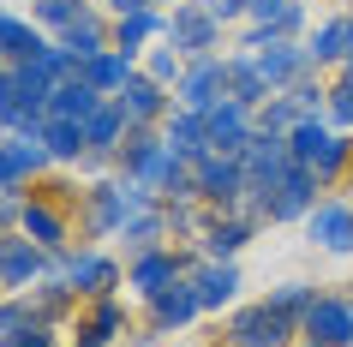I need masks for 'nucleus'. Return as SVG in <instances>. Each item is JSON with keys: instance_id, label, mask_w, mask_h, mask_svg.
Returning <instances> with one entry per match:
<instances>
[{"instance_id": "obj_1", "label": "nucleus", "mask_w": 353, "mask_h": 347, "mask_svg": "<svg viewBox=\"0 0 353 347\" xmlns=\"http://www.w3.org/2000/svg\"><path fill=\"white\" fill-rule=\"evenodd\" d=\"M240 168H245V192L258 198V210L270 216V192L281 186V174L294 168V150H288V132H252L240 150Z\"/></svg>"}, {"instance_id": "obj_2", "label": "nucleus", "mask_w": 353, "mask_h": 347, "mask_svg": "<svg viewBox=\"0 0 353 347\" xmlns=\"http://www.w3.org/2000/svg\"><path fill=\"white\" fill-rule=\"evenodd\" d=\"M288 150H294L299 168H312L317 180H335V174L353 162V144H347V138H335L323 120H299V126L288 132Z\"/></svg>"}, {"instance_id": "obj_3", "label": "nucleus", "mask_w": 353, "mask_h": 347, "mask_svg": "<svg viewBox=\"0 0 353 347\" xmlns=\"http://www.w3.org/2000/svg\"><path fill=\"white\" fill-rule=\"evenodd\" d=\"M150 210V186H138V180H120V186H96L90 192V234H120L132 216H144Z\"/></svg>"}, {"instance_id": "obj_4", "label": "nucleus", "mask_w": 353, "mask_h": 347, "mask_svg": "<svg viewBox=\"0 0 353 347\" xmlns=\"http://www.w3.org/2000/svg\"><path fill=\"white\" fill-rule=\"evenodd\" d=\"M192 180H198V198L222 204V210L245 198V168H240V156H228V150L198 156V162H192Z\"/></svg>"}, {"instance_id": "obj_5", "label": "nucleus", "mask_w": 353, "mask_h": 347, "mask_svg": "<svg viewBox=\"0 0 353 347\" xmlns=\"http://www.w3.org/2000/svg\"><path fill=\"white\" fill-rule=\"evenodd\" d=\"M299 329L323 347H353V299L341 293H317L312 306L299 311Z\"/></svg>"}, {"instance_id": "obj_6", "label": "nucleus", "mask_w": 353, "mask_h": 347, "mask_svg": "<svg viewBox=\"0 0 353 347\" xmlns=\"http://www.w3.org/2000/svg\"><path fill=\"white\" fill-rule=\"evenodd\" d=\"M299 317H281L270 299L263 306H245L234 324H228V335H234V347H288V335H294Z\"/></svg>"}, {"instance_id": "obj_7", "label": "nucleus", "mask_w": 353, "mask_h": 347, "mask_svg": "<svg viewBox=\"0 0 353 347\" xmlns=\"http://www.w3.org/2000/svg\"><path fill=\"white\" fill-rule=\"evenodd\" d=\"M222 90H228V60H216V54H198V66H192V72L180 78V108H192V114H210L216 102H222Z\"/></svg>"}, {"instance_id": "obj_8", "label": "nucleus", "mask_w": 353, "mask_h": 347, "mask_svg": "<svg viewBox=\"0 0 353 347\" xmlns=\"http://www.w3.org/2000/svg\"><path fill=\"white\" fill-rule=\"evenodd\" d=\"M312 204H317V174L294 162L288 174H281V186L270 192V221H294V216H312Z\"/></svg>"}, {"instance_id": "obj_9", "label": "nucleus", "mask_w": 353, "mask_h": 347, "mask_svg": "<svg viewBox=\"0 0 353 347\" xmlns=\"http://www.w3.org/2000/svg\"><path fill=\"white\" fill-rule=\"evenodd\" d=\"M204 126H210V150L240 156L245 138H252V108H245V102H234V96H222V102L204 114Z\"/></svg>"}, {"instance_id": "obj_10", "label": "nucleus", "mask_w": 353, "mask_h": 347, "mask_svg": "<svg viewBox=\"0 0 353 347\" xmlns=\"http://www.w3.org/2000/svg\"><path fill=\"white\" fill-rule=\"evenodd\" d=\"M252 66L263 72V84H270V90H281V84H294V78L312 72V48H294V42L276 37L270 48H258V54H252Z\"/></svg>"}, {"instance_id": "obj_11", "label": "nucleus", "mask_w": 353, "mask_h": 347, "mask_svg": "<svg viewBox=\"0 0 353 347\" xmlns=\"http://www.w3.org/2000/svg\"><path fill=\"white\" fill-rule=\"evenodd\" d=\"M102 102H108V96L96 90L84 72H72V78H60V84H54V96H48V114H54V120H90Z\"/></svg>"}, {"instance_id": "obj_12", "label": "nucleus", "mask_w": 353, "mask_h": 347, "mask_svg": "<svg viewBox=\"0 0 353 347\" xmlns=\"http://www.w3.org/2000/svg\"><path fill=\"white\" fill-rule=\"evenodd\" d=\"M305 228L323 252H353V204H312Z\"/></svg>"}, {"instance_id": "obj_13", "label": "nucleus", "mask_w": 353, "mask_h": 347, "mask_svg": "<svg viewBox=\"0 0 353 347\" xmlns=\"http://www.w3.org/2000/svg\"><path fill=\"white\" fill-rule=\"evenodd\" d=\"M42 257H48V252H42V246H37V239H0V281H6V288H30V281H37V275H42Z\"/></svg>"}, {"instance_id": "obj_14", "label": "nucleus", "mask_w": 353, "mask_h": 347, "mask_svg": "<svg viewBox=\"0 0 353 347\" xmlns=\"http://www.w3.org/2000/svg\"><path fill=\"white\" fill-rule=\"evenodd\" d=\"M168 42L186 48V54H204V48H216V19H210L204 6H180L168 19Z\"/></svg>"}, {"instance_id": "obj_15", "label": "nucleus", "mask_w": 353, "mask_h": 347, "mask_svg": "<svg viewBox=\"0 0 353 347\" xmlns=\"http://www.w3.org/2000/svg\"><path fill=\"white\" fill-rule=\"evenodd\" d=\"M120 281V270H114L102 252H84V257H72L66 264V288L72 293H90V299H108V288Z\"/></svg>"}, {"instance_id": "obj_16", "label": "nucleus", "mask_w": 353, "mask_h": 347, "mask_svg": "<svg viewBox=\"0 0 353 347\" xmlns=\"http://www.w3.org/2000/svg\"><path fill=\"white\" fill-rule=\"evenodd\" d=\"M150 306H156V329H180V324H192V317L204 311L192 281H168L162 293H150Z\"/></svg>"}, {"instance_id": "obj_17", "label": "nucleus", "mask_w": 353, "mask_h": 347, "mask_svg": "<svg viewBox=\"0 0 353 347\" xmlns=\"http://www.w3.org/2000/svg\"><path fill=\"white\" fill-rule=\"evenodd\" d=\"M114 102L126 108V120H132V126H150V120H156V114L168 108L162 84H156V78H138V72L126 78V90H114Z\"/></svg>"}, {"instance_id": "obj_18", "label": "nucleus", "mask_w": 353, "mask_h": 347, "mask_svg": "<svg viewBox=\"0 0 353 347\" xmlns=\"http://www.w3.org/2000/svg\"><path fill=\"white\" fill-rule=\"evenodd\" d=\"M192 288H198V306H204V311H222L228 299L240 293V270H234V264H216V257H210L204 270L192 275Z\"/></svg>"}, {"instance_id": "obj_19", "label": "nucleus", "mask_w": 353, "mask_h": 347, "mask_svg": "<svg viewBox=\"0 0 353 347\" xmlns=\"http://www.w3.org/2000/svg\"><path fill=\"white\" fill-rule=\"evenodd\" d=\"M126 132H132V120H126V108H120L114 96L90 114V120H84V138H90V150H108V156L120 150V138H126Z\"/></svg>"}, {"instance_id": "obj_20", "label": "nucleus", "mask_w": 353, "mask_h": 347, "mask_svg": "<svg viewBox=\"0 0 353 347\" xmlns=\"http://www.w3.org/2000/svg\"><path fill=\"white\" fill-rule=\"evenodd\" d=\"M312 66H341L353 54V19H330L323 30H312Z\"/></svg>"}, {"instance_id": "obj_21", "label": "nucleus", "mask_w": 353, "mask_h": 347, "mask_svg": "<svg viewBox=\"0 0 353 347\" xmlns=\"http://www.w3.org/2000/svg\"><path fill=\"white\" fill-rule=\"evenodd\" d=\"M48 42L30 30L24 19H12V12H0V60H12V66H30V60L42 54Z\"/></svg>"}, {"instance_id": "obj_22", "label": "nucleus", "mask_w": 353, "mask_h": 347, "mask_svg": "<svg viewBox=\"0 0 353 347\" xmlns=\"http://www.w3.org/2000/svg\"><path fill=\"white\" fill-rule=\"evenodd\" d=\"M60 48L72 54V66H84V60H96L102 48H108V30H102V19H96V12H84L78 24H66V30H60Z\"/></svg>"}, {"instance_id": "obj_23", "label": "nucleus", "mask_w": 353, "mask_h": 347, "mask_svg": "<svg viewBox=\"0 0 353 347\" xmlns=\"http://www.w3.org/2000/svg\"><path fill=\"white\" fill-rule=\"evenodd\" d=\"M168 144L180 150L186 162H198V156H210V126H204V114L180 108L174 120H168Z\"/></svg>"}, {"instance_id": "obj_24", "label": "nucleus", "mask_w": 353, "mask_h": 347, "mask_svg": "<svg viewBox=\"0 0 353 347\" xmlns=\"http://www.w3.org/2000/svg\"><path fill=\"white\" fill-rule=\"evenodd\" d=\"M42 150H48L54 162H78V156L90 150L84 120H54V114H48V126H42Z\"/></svg>"}, {"instance_id": "obj_25", "label": "nucleus", "mask_w": 353, "mask_h": 347, "mask_svg": "<svg viewBox=\"0 0 353 347\" xmlns=\"http://www.w3.org/2000/svg\"><path fill=\"white\" fill-rule=\"evenodd\" d=\"M78 72L90 78V84H96L102 96H108V90H126V78H132V54H126V48H102V54H96V60H84Z\"/></svg>"}, {"instance_id": "obj_26", "label": "nucleus", "mask_w": 353, "mask_h": 347, "mask_svg": "<svg viewBox=\"0 0 353 347\" xmlns=\"http://www.w3.org/2000/svg\"><path fill=\"white\" fill-rule=\"evenodd\" d=\"M19 228H24V239H37L42 252H60V246H66V221H60V210H48V204H24Z\"/></svg>"}, {"instance_id": "obj_27", "label": "nucleus", "mask_w": 353, "mask_h": 347, "mask_svg": "<svg viewBox=\"0 0 353 347\" xmlns=\"http://www.w3.org/2000/svg\"><path fill=\"white\" fill-rule=\"evenodd\" d=\"M245 239H252V221H234V216L204 221V257H216V264H228V257L240 252Z\"/></svg>"}, {"instance_id": "obj_28", "label": "nucleus", "mask_w": 353, "mask_h": 347, "mask_svg": "<svg viewBox=\"0 0 353 347\" xmlns=\"http://www.w3.org/2000/svg\"><path fill=\"white\" fill-rule=\"evenodd\" d=\"M120 329H126V311L114 306V299H96V311L78 324V347H108Z\"/></svg>"}, {"instance_id": "obj_29", "label": "nucleus", "mask_w": 353, "mask_h": 347, "mask_svg": "<svg viewBox=\"0 0 353 347\" xmlns=\"http://www.w3.org/2000/svg\"><path fill=\"white\" fill-rule=\"evenodd\" d=\"M228 96L245 102V108H263V102H270V84H263V72L252 66V54H245V60H228Z\"/></svg>"}, {"instance_id": "obj_30", "label": "nucleus", "mask_w": 353, "mask_h": 347, "mask_svg": "<svg viewBox=\"0 0 353 347\" xmlns=\"http://www.w3.org/2000/svg\"><path fill=\"white\" fill-rule=\"evenodd\" d=\"M168 281H180V264H174V252H144L138 264H132V288H138V293H162Z\"/></svg>"}, {"instance_id": "obj_31", "label": "nucleus", "mask_w": 353, "mask_h": 347, "mask_svg": "<svg viewBox=\"0 0 353 347\" xmlns=\"http://www.w3.org/2000/svg\"><path fill=\"white\" fill-rule=\"evenodd\" d=\"M245 12H252L263 30H276V37H294L299 24H305V6H299V0H252Z\"/></svg>"}, {"instance_id": "obj_32", "label": "nucleus", "mask_w": 353, "mask_h": 347, "mask_svg": "<svg viewBox=\"0 0 353 347\" xmlns=\"http://www.w3.org/2000/svg\"><path fill=\"white\" fill-rule=\"evenodd\" d=\"M42 162H54L37 138H19V144H0V168H6V186H19L24 174H37Z\"/></svg>"}, {"instance_id": "obj_33", "label": "nucleus", "mask_w": 353, "mask_h": 347, "mask_svg": "<svg viewBox=\"0 0 353 347\" xmlns=\"http://www.w3.org/2000/svg\"><path fill=\"white\" fill-rule=\"evenodd\" d=\"M144 37H168V19H162V12H150V6H144V12H126V19L114 24V48H126V54H138V42H144Z\"/></svg>"}, {"instance_id": "obj_34", "label": "nucleus", "mask_w": 353, "mask_h": 347, "mask_svg": "<svg viewBox=\"0 0 353 347\" xmlns=\"http://www.w3.org/2000/svg\"><path fill=\"white\" fill-rule=\"evenodd\" d=\"M162 228H168V210H162V216H156V210H144V216H132L126 228H120V234H126V246H132V252L144 257L150 246H156V234H162Z\"/></svg>"}, {"instance_id": "obj_35", "label": "nucleus", "mask_w": 353, "mask_h": 347, "mask_svg": "<svg viewBox=\"0 0 353 347\" xmlns=\"http://www.w3.org/2000/svg\"><path fill=\"white\" fill-rule=\"evenodd\" d=\"M37 19L54 24V30H66V24L84 19V0H37Z\"/></svg>"}, {"instance_id": "obj_36", "label": "nucleus", "mask_w": 353, "mask_h": 347, "mask_svg": "<svg viewBox=\"0 0 353 347\" xmlns=\"http://www.w3.org/2000/svg\"><path fill=\"white\" fill-rule=\"evenodd\" d=\"M270 306H276L281 317H299V311L312 306V288H305V281H288V288H276V293H270Z\"/></svg>"}, {"instance_id": "obj_37", "label": "nucleus", "mask_w": 353, "mask_h": 347, "mask_svg": "<svg viewBox=\"0 0 353 347\" xmlns=\"http://www.w3.org/2000/svg\"><path fill=\"white\" fill-rule=\"evenodd\" d=\"M0 347H54V329L30 317V324H19V329H12V335H6Z\"/></svg>"}, {"instance_id": "obj_38", "label": "nucleus", "mask_w": 353, "mask_h": 347, "mask_svg": "<svg viewBox=\"0 0 353 347\" xmlns=\"http://www.w3.org/2000/svg\"><path fill=\"white\" fill-rule=\"evenodd\" d=\"M330 120H335V126H347V132H353V84H347V78H341V84L330 90Z\"/></svg>"}, {"instance_id": "obj_39", "label": "nucleus", "mask_w": 353, "mask_h": 347, "mask_svg": "<svg viewBox=\"0 0 353 347\" xmlns=\"http://www.w3.org/2000/svg\"><path fill=\"white\" fill-rule=\"evenodd\" d=\"M150 78H156V84H174V78H186V72H180V60H174V48H156V54H150Z\"/></svg>"}, {"instance_id": "obj_40", "label": "nucleus", "mask_w": 353, "mask_h": 347, "mask_svg": "<svg viewBox=\"0 0 353 347\" xmlns=\"http://www.w3.org/2000/svg\"><path fill=\"white\" fill-rule=\"evenodd\" d=\"M198 6H204L210 19H240V12L252 6V0H198Z\"/></svg>"}, {"instance_id": "obj_41", "label": "nucleus", "mask_w": 353, "mask_h": 347, "mask_svg": "<svg viewBox=\"0 0 353 347\" xmlns=\"http://www.w3.org/2000/svg\"><path fill=\"white\" fill-rule=\"evenodd\" d=\"M19 324H30V306H0V341H6Z\"/></svg>"}, {"instance_id": "obj_42", "label": "nucleus", "mask_w": 353, "mask_h": 347, "mask_svg": "<svg viewBox=\"0 0 353 347\" xmlns=\"http://www.w3.org/2000/svg\"><path fill=\"white\" fill-rule=\"evenodd\" d=\"M12 216H24V198H19V186H6V192H0V221H12Z\"/></svg>"}, {"instance_id": "obj_43", "label": "nucleus", "mask_w": 353, "mask_h": 347, "mask_svg": "<svg viewBox=\"0 0 353 347\" xmlns=\"http://www.w3.org/2000/svg\"><path fill=\"white\" fill-rule=\"evenodd\" d=\"M108 6H114V12H120V19H126V12H144L150 0H108Z\"/></svg>"}, {"instance_id": "obj_44", "label": "nucleus", "mask_w": 353, "mask_h": 347, "mask_svg": "<svg viewBox=\"0 0 353 347\" xmlns=\"http://www.w3.org/2000/svg\"><path fill=\"white\" fill-rule=\"evenodd\" d=\"M305 347H323V341H305Z\"/></svg>"}, {"instance_id": "obj_45", "label": "nucleus", "mask_w": 353, "mask_h": 347, "mask_svg": "<svg viewBox=\"0 0 353 347\" xmlns=\"http://www.w3.org/2000/svg\"><path fill=\"white\" fill-rule=\"evenodd\" d=\"M0 78H6V72H0Z\"/></svg>"}]
</instances>
